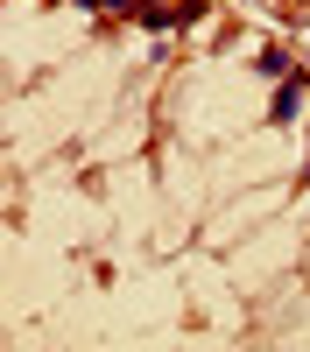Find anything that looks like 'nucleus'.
Instances as JSON below:
<instances>
[{
    "label": "nucleus",
    "mask_w": 310,
    "mask_h": 352,
    "mask_svg": "<svg viewBox=\"0 0 310 352\" xmlns=\"http://www.w3.org/2000/svg\"><path fill=\"white\" fill-rule=\"evenodd\" d=\"M296 113H303V85H282L275 92V120H296Z\"/></svg>",
    "instance_id": "1"
}]
</instances>
